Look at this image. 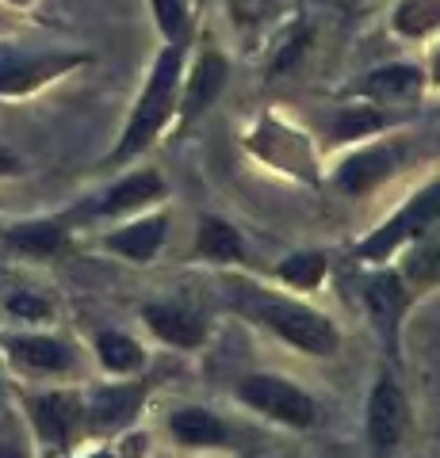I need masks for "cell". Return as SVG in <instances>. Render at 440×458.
I'll return each instance as SVG.
<instances>
[{
    "label": "cell",
    "mask_w": 440,
    "mask_h": 458,
    "mask_svg": "<svg viewBox=\"0 0 440 458\" xmlns=\"http://www.w3.org/2000/svg\"><path fill=\"white\" fill-rule=\"evenodd\" d=\"M391 23L402 38H425L440 27V0H399Z\"/></svg>",
    "instance_id": "d4e9b609"
},
{
    "label": "cell",
    "mask_w": 440,
    "mask_h": 458,
    "mask_svg": "<svg viewBox=\"0 0 440 458\" xmlns=\"http://www.w3.org/2000/svg\"><path fill=\"white\" fill-rule=\"evenodd\" d=\"M429 237H440V180L425 183V188L410 195L387 222L375 225L372 233L352 249V260L375 267V264L394 260L406 245L429 241Z\"/></svg>",
    "instance_id": "3957f363"
},
{
    "label": "cell",
    "mask_w": 440,
    "mask_h": 458,
    "mask_svg": "<svg viewBox=\"0 0 440 458\" xmlns=\"http://www.w3.org/2000/svg\"><path fill=\"white\" fill-rule=\"evenodd\" d=\"M150 382H111L96 386L92 394H84V436L92 439H116L131 432L138 420L142 405H146Z\"/></svg>",
    "instance_id": "52a82bcc"
},
{
    "label": "cell",
    "mask_w": 440,
    "mask_h": 458,
    "mask_svg": "<svg viewBox=\"0 0 440 458\" xmlns=\"http://www.w3.org/2000/svg\"><path fill=\"white\" fill-rule=\"evenodd\" d=\"M399 260V276L402 283L414 291V298L429 294L433 286H440V237H429V241H414V245H406Z\"/></svg>",
    "instance_id": "44dd1931"
},
{
    "label": "cell",
    "mask_w": 440,
    "mask_h": 458,
    "mask_svg": "<svg viewBox=\"0 0 440 458\" xmlns=\"http://www.w3.org/2000/svg\"><path fill=\"white\" fill-rule=\"evenodd\" d=\"M89 62V54H69V50H16L0 47V96H27L42 84L65 77L69 69Z\"/></svg>",
    "instance_id": "ba28073f"
},
{
    "label": "cell",
    "mask_w": 440,
    "mask_h": 458,
    "mask_svg": "<svg viewBox=\"0 0 440 458\" xmlns=\"http://www.w3.org/2000/svg\"><path fill=\"white\" fill-rule=\"evenodd\" d=\"M165 42H188V8L184 0H150Z\"/></svg>",
    "instance_id": "83f0119b"
},
{
    "label": "cell",
    "mask_w": 440,
    "mask_h": 458,
    "mask_svg": "<svg viewBox=\"0 0 440 458\" xmlns=\"http://www.w3.org/2000/svg\"><path fill=\"white\" fill-rule=\"evenodd\" d=\"M429 77H433V84H440V50L433 54V65H429Z\"/></svg>",
    "instance_id": "d6a6232c"
},
{
    "label": "cell",
    "mask_w": 440,
    "mask_h": 458,
    "mask_svg": "<svg viewBox=\"0 0 440 458\" xmlns=\"http://www.w3.org/2000/svg\"><path fill=\"white\" fill-rule=\"evenodd\" d=\"M142 321H146V328L161 344L180 348V352L203 348L211 336L207 313L200 306H192L188 298H158V302H146L142 306Z\"/></svg>",
    "instance_id": "7c38bea8"
},
{
    "label": "cell",
    "mask_w": 440,
    "mask_h": 458,
    "mask_svg": "<svg viewBox=\"0 0 440 458\" xmlns=\"http://www.w3.org/2000/svg\"><path fill=\"white\" fill-rule=\"evenodd\" d=\"M406 428H410V401L402 394V382L394 378V370L383 367L372 382V394H367V443H372L375 458L399 451Z\"/></svg>",
    "instance_id": "9c48e42d"
},
{
    "label": "cell",
    "mask_w": 440,
    "mask_h": 458,
    "mask_svg": "<svg viewBox=\"0 0 440 458\" xmlns=\"http://www.w3.org/2000/svg\"><path fill=\"white\" fill-rule=\"evenodd\" d=\"M180 81H184V42H168L150 69L146 89H142L131 119L123 126V138L116 141V149L108 153V165H126V161H134L142 149L153 146V138H158L168 126V119L177 114Z\"/></svg>",
    "instance_id": "7a4b0ae2"
},
{
    "label": "cell",
    "mask_w": 440,
    "mask_h": 458,
    "mask_svg": "<svg viewBox=\"0 0 440 458\" xmlns=\"http://www.w3.org/2000/svg\"><path fill=\"white\" fill-rule=\"evenodd\" d=\"M230 4V20L237 27H261L272 12V0H226Z\"/></svg>",
    "instance_id": "f546056e"
},
{
    "label": "cell",
    "mask_w": 440,
    "mask_h": 458,
    "mask_svg": "<svg viewBox=\"0 0 440 458\" xmlns=\"http://www.w3.org/2000/svg\"><path fill=\"white\" fill-rule=\"evenodd\" d=\"M0 458H35V436L23 417L0 412Z\"/></svg>",
    "instance_id": "484cf974"
},
{
    "label": "cell",
    "mask_w": 440,
    "mask_h": 458,
    "mask_svg": "<svg viewBox=\"0 0 440 458\" xmlns=\"http://www.w3.org/2000/svg\"><path fill=\"white\" fill-rule=\"evenodd\" d=\"M92 348H96V360H100V367L108 375H134V370L146 367V348H142L134 336L119 333V328L96 333Z\"/></svg>",
    "instance_id": "603a6c76"
},
{
    "label": "cell",
    "mask_w": 440,
    "mask_h": 458,
    "mask_svg": "<svg viewBox=\"0 0 440 458\" xmlns=\"http://www.w3.org/2000/svg\"><path fill=\"white\" fill-rule=\"evenodd\" d=\"M69 241V229L54 218H35V222H16L4 229V245L23 256H58Z\"/></svg>",
    "instance_id": "ffe728a7"
},
{
    "label": "cell",
    "mask_w": 440,
    "mask_h": 458,
    "mask_svg": "<svg viewBox=\"0 0 440 458\" xmlns=\"http://www.w3.org/2000/svg\"><path fill=\"white\" fill-rule=\"evenodd\" d=\"M425 84H429V73L421 65H410V62H394V65H383V69H372L360 84H357V96L367 99L375 107H414Z\"/></svg>",
    "instance_id": "9a60e30c"
},
{
    "label": "cell",
    "mask_w": 440,
    "mask_h": 458,
    "mask_svg": "<svg viewBox=\"0 0 440 458\" xmlns=\"http://www.w3.org/2000/svg\"><path fill=\"white\" fill-rule=\"evenodd\" d=\"M195 256L200 260H211V264H241L246 260V241H241V229L230 225L226 218H215V214H207L200 218V229H195Z\"/></svg>",
    "instance_id": "d6986e66"
},
{
    "label": "cell",
    "mask_w": 440,
    "mask_h": 458,
    "mask_svg": "<svg viewBox=\"0 0 440 458\" xmlns=\"http://www.w3.org/2000/svg\"><path fill=\"white\" fill-rule=\"evenodd\" d=\"M16 172H20V161L12 153L0 149V176H16Z\"/></svg>",
    "instance_id": "1f68e13d"
},
{
    "label": "cell",
    "mask_w": 440,
    "mask_h": 458,
    "mask_svg": "<svg viewBox=\"0 0 440 458\" xmlns=\"http://www.w3.org/2000/svg\"><path fill=\"white\" fill-rule=\"evenodd\" d=\"M418 298L414 291L402 283V276L387 264H375V271L364 279V306L372 318L375 333L383 336V348L391 355H399V336H402V318Z\"/></svg>",
    "instance_id": "30bf717a"
},
{
    "label": "cell",
    "mask_w": 440,
    "mask_h": 458,
    "mask_svg": "<svg viewBox=\"0 0 440 458\" xmlns=\"http://www.w3.org/2000/svg\"><path fill=\"white\" fill-rule=\"evenodd\" d=\"M226 77H230V62L219 50H203L192 62V69L180 81V99H177V114L180 123H192L195 114H203L211 104L219 99V92L226 89Z\"/></svg>",
    "instance_id": "2e32d148"
},
{
    "label": "cell",
    "mask_w": 440,
    "mask_h": 458,
    "mask_svg": "<svg viewBox=\"0 0 440 458\" xmlns=\"http://www.w3.org/2000/svg\"><path fill=\"white\" fill-rule=\"evenodd\" d=\"M402 168V146L399 141H372V146H360L357 153H349L345 161L333 168V188L349 199H364L375 188H383L394 172Z\"/></svg>",
    "instance_id": "8fae6325"
},
{
    "label": "cell",
    "mask_w": 440,
    "mask_h": 458,
    "mask_svg": "<svg viewBox=\"0 0 440 458\" xmlns=\"http://www.w3.org/2000/svg\"><path fill=\"white\" fill-rule=\"evenodd\" d=\"M0 412H4V382H0Z\"/></svg>",
    "instance_id": "836d02e7"
},
{
    "label": "cell",
    "mask_w": 440,
    "mask_h": 458,
    "mask_svg": "<svg viewBox=\"0 0 440 458\" xmlns=\"http://www.w3.org/2000/svg\"><path fill=\"white\" fill-rule=\"evenodd\" d=\"M165 237H168V210H153V214H138V218H131L126 225L104 233L100 249L123 256V260H131V264H153V256L161 252Z\"/></svg>",
    "instance_id": "e0dca14e"
},
{
    "label": "cell",
    "mask_w": 440,
    "mask_h": 458,
    "mask_svg": "<svg viewBox=\"0 0 440 458\" xmlns=\"http://www.w3.org/2000/svg\"><path fill=\"white\" fill-rule=\"evenodd\" d=\"M168 195V183L158 168H138L116 180L104 195H96V203L84 207L89 218H123V214H142L146 207L161 203Z\"/></svg>",
    "instance_id": "5bb4252c"
},
{
    "label": "cell",
    "mask_w": 440,
    "mask_h": 458,
    "mask_svg": "<svg viewBox=\"0 0 440 458\" xmlns=\"http://www.w3.org/2000/svg\"><path fill=\"white\" fill-rule=\"evenodd\" d=\"M222 298L237 318H246L249 325L272 333L288 348L315 355V360H330L341 352V328L330 313H322L315 306L299 302L291 294H280L272 286L257 283L253 276H226L222 279Z\"/></svg>",
    "instance_id": "6da1fadb"
},
{
    "label": "cell",
    "mask_w": 440,
    "mask_h": 458,
    "mask_svg": "<svg viewBox=\"0 0 440 458\" xmlns=\"http://www.w3.org/2000/svg\"><path fill=\"white\" fill-rule=\"evenodd\" d=\"M16 4H27V0H16Z\"/></svg>",
    "instance_id": "e575fe53"
},
{
    "label": "cell",
    "mask_w": 440,
    "mask_h": 458,
    "mask_svg": "<svg viewBox=\"0 0 440 458\" xmlns=\"http://www.w3.org/2000/svg\"><path fill=\"white\" fill-rule=\"evenodd\" d=\"M379 131H387V111L375 107V104H345L333 111L330 119V138L333 146H349V141H360V138H372Z\"/></svg>",
    "instance_id": "7402d4cb"
},
{
    "label": "cell",
    "mask_w": 440,
    "mask_h": 458,
    "mask_svg": "<svg viewBox=\"0 0 440 458\" xmlns=\"http://www.w3.org/2000/svg\"><path fill=\"white\" fill-rule=\"evenodd\" d=\"M23 420L47 454H69L84 439V394L81 390L23 394Z\"/></svg>",
    "instance_id": "277c9868"
},
{
    "label": "cell",
    "mask_w": 440,
    "mask_h": 458,
    "mask_svg": "<svg viewBox=\"0 0 440 458\" xmlns=\"http://www.w3.org/2000/svg\"><path fill=\"white\" fill-rule=\"evenodd\" d=\"M146 451H150V436L146 432H123V436H116V443L92 451L89 458H146Z\"/></svg>",
    "instance_id": "f1b7e54d"
},
{
    "label": "cell",
    "mask_w": 440,
    "mask_h": 458,
    "mask_svg": "<svg viewBox=\"0 0 440 458\" xmlns=\"http://www.w3.org/2000/svg\"><path fill=\"white\" fill-rule=\"evenodd\" d=\"M0 348H4V355L23 375H35V378H62L69 370H77L73 344H65L62 336H50V333H16L0 340Z\"/></svg>",
    "instance_id": "4fadbf2b"
},
{
    "label": "cell",
    "mask_w": 440,
    "mask_h": 458,
    "mask_svg": "<svg viewBox=\"0 0 440 458\" xmlns=\"http://www.w3.org/2000/svg\"><path fill=\"white\" fill-rule=\"evenodd\" d=\"M306 38H310V31L303 27L299 35H291L288 42H283V50L276 54V62H272V77H280L283 69H291L295 62H299V57H303V47H306Z\"/></svg>",
    "instance_id": "4dcf8cb0"
},
{
    "label": "cell",
    "mask_w": 440,
    "mask_h": 458,
    "mask_svg": "<svg viewBox=\"0 0 440 458\" xmlns=\"http://www.w3.org/2000/svg\"><path fill=\"white\" fill-rule=\"evenodd\" d=\"M237 401L253 412H261L264 420H276L283 428H315L318 424V401L310 397L299 382L288 375H272V370H257L237 382Z\"/></svg>",
    "instance_id": "5b68a950"
},
{
    "label": "cell",
    "mask_w": 440,
    "mask_h": 458,
    "mask_svg": "<svg viewBox=\"0 0 440 458\" xmlns=\"http://www.w3.org/2000/svg\"><path fill=\"white\" fill-rule=\"evenodd\" d=\"M168 436L184 451H222L230 443V424L207 405H180L168 412Z\"/></svg>",
    "instance_id": "ac0fdd59"
},
{
    "label": "cell",
    "mask_w": 440,
    "mask_h": 458,
    "mask_svg": "<svg viewBox=\"0 0 440 458\" xmlns=\"http://www.w3.org/2000/svg\"><path fill=\"white\" fill-rule=\"evenodd\" d=\"M272 276L283 283V286H291V291H318L322 279L330 276V256L325 252H291V256H283V260L276 264Z\"/></svg>",
    "instance_id": "cb8c5ba5"
},
{
    "label": "cell",
    "mask_w": 440,
    "mask_h": 458,
    "mask_svg": "<svg viewBox=\"0 0 440 458\" xmlns=\"http://www.w3.org/2000/svg\"><path fill=\"white\" fill-rule=\"evenodd\" d=\"M4 313H8L12 321L39 325V321H50L54 318V302L42 291H12L4 298Z\"/></svg>",
    "instance_id": "4316f807"
},
{
    "label": "cell",
    "mask_w": 440,
    "mask_h": 458,
    "mask_svg": "<svg viewBox=\"0 0 440 458\" xmlns=\"http://www.w3.org/2000/svg\"><path fill=\"white\" fill-rule=\"evenodd\" d=\"M246 146L257 161L283 172V176H295L303 183L322 180L318 176V153H315V146H310V138L303 131H291V126L283 119H276V114H268V119H261L257 126H253Z\"/></svg>",
    "instance_id": "8992f818"
}]
</instances>
